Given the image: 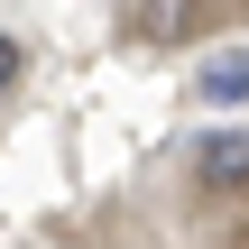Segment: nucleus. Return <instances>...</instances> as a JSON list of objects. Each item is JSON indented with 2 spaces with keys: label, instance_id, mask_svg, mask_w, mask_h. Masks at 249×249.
I'll return each instance as SVG.
<instances>
[{
  "label": "nucleus",
  "instance_id": "nucleus-1",
  "mask_svg": "<svg viewBox=\"0 0 249 249\" xmlns=\"http://www.w3.org/2000/svg\"><path fill=\"white\" fill-rule=\"evenodd\" d=\"M194 185L203 194H249V129H203L194 139Z\"/></svg>",
  "mask_w": 249,
  "mask_h": 249
},
{
  "label": "nucleus",
  "instance_id": "nucleus-2",
  "mask_svg": "<svg viewBox=\"0 0 249 249\" xmlns=\"http://www.w3.org/2000/svg\"><path fill=\"white\" fill-rule=\"evenodd\" d=\"M203 28V0H129V18H120V37H139V46H185Z\"/></svg>",
  "mask_w": 249,
  "mask_h": 249
},
{
  "label": "nucleus",
  "instance_id": "nucleus-3",
  "mask_svg": "<svg viewBox=\"0 0 249 249\" xmlns=\"http://www.w3.org/2000/svg\"><path fill=\"white\" fill-rule=\"evenodd\" d=\"M194 92L213 102V111H231V102H249V46H222L203 74H194Z\"/></svg>",
  "mask_w": 249,
  "mask_h": 249
},
{
  "label": "nucleus",
  "instance_id": "nucleus-4",
  "mask_svg": "<svg viewBox=\"0 0 249 249\" xmlns=\"http://www.w3.org/2000/svg\"><path fill=\"white\" fill-rule=\"evenodd\" d=\"M18 74H28V46H18V37H9V28H0V92H9V83H18Z\"/></svg>",
  "mask_w": 249,
  "mask_h": 249
}]
</instances>
